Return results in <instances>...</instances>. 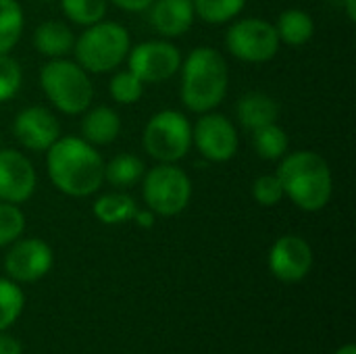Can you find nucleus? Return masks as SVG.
I'll list each match as a JSON object with an SVG mask.
<instances>
[{
    "label": "nucleus",
    "instance_id": "1",
    "mask_svg": "<svg viewBox=\"0 0 356 354\" xmlns=\"http://www.w3.org/2000/svg\"><path fill=\"white\" fill-rule=\"evenodd\" d=\"M48 175L52 184L69 196H90L104 179L102 156L79 138H58L48 148Z\"/></svg>",
    "mask_w": 356,
    "mask_h": 354
},
{
    "label": "nucleus",
    "instance_id": "12",
    "mask_svg": "<svg viewBox=\"0 0 356 354\" xmlns=\"http://www.w3.org/2000/svg\"><path fill=\"white\" fill-rule=\"evenodd\" d=\"M52 267V250L42 240L17 242L4 261L6 273L17 282H35L44 277Z\"/></svg>",
    "mask_w": 356,
    "mask_h": 354
},
{
    "label": "nucleus",
    "instance_id": "33",
    "mask_svg": "<svg viewBox=\"0 0 356 354\" xmlns=\"http://www.w3.org/2000/svg\"><path fill=\"white\" fill-rule=\"evenodd\" d=\"M134 219H136V223H138L140 227H152V223H154L152 211H136Z\"/></svg>",
    "mask_w": 356,
    "mask_h": 354
},
{
    "label": "nucleus",
    "instance_id": "3",
    "mask_svg": "<svg viewBox=\"0 0 356 354\" xmlns=\"http://www.w3.org/2000/svg\"><path fill=\"white\" fill-rule=\"evenodd\" d=\"M277 177L284 194L302 211H319L332 198V171L323 156L311 150H300L284 159Z\"/></svg>",
    "mask_w": 356,
    "mask_h": 354
},
{
    "label": "nucleus",
    "instance_id": "16",
    "mask_svg": "<svg viewBox=\"0 0 356 354\" xmlns=\"http://www.w3.org/2000/svg\"><path fill=\"white\" fill-rule=\"evenodd\" d=\"M277 115H280L277 102L265 92H248L238 102V117L242 125L250 131L275 123Z\"/></svg>",
    "mask_w": 356,
    "mask_h": 354
},
{
    "label": "nucleus",
    "instance_id": "10",
    "mask_svg": "<svg viewBox=\"0 0 356 354\" xmlns=\"http://www.w3.org/2000/svg\"><path fill=\"white\" fill-rule=\"evenodd\" d=\"M192 138L200 154L215 163L229 161L238 150L236 127L223 115H204L202 119H198Z\"/></svg>",
    "mask_w": 356,
    "mask_h": 354
},
{
    "label": "nucleus",
    "instance_id": "15",
    "mask_svg": "<svg viewBox=\"0 0 356 354\" xmlns=\"http://www.w3.org/2000/svg\"><path fill=\"white\" fill-rule=\"evenodd\" d=\"M150 6H152L150 8L152 27L167 38L186 33L194 23L192 0H156Z\"/></svg>",
    "mask_w": 356,
    "mask_h": 354
},
{
    "label": "nucleus",
    "instance_id": "32",
    "mask_svg": "<svg viewBox=\"0 0 356 354\" xmlns=\"http://www.w3.org/2000/svg\"><path fill=\"white\" fill-rule=\"evenodd\" d=\"M0 354H21V344L13 336L0 332Z\"/></svg>",
    "mask_w": 356,
    "mask_h": 354
},
{
    "label": "nucleus",
    "instance_id": "18",
    "mask_svg": "<svg viewBox=\"0 0 356 354\" xmlns=\"http://www.w3.org/2000/svg\"><path fill=\"white\" fill-rule=\"evenodd\" d=\"M35 48L46 56H65L73 48V33L60 21H46L33 33Z\"/></svg>",
    "mask_w": 356,
    "mask_h": 354
},
{
    "label": "nucleus",
    "instance_id": "25",
    "mask_svg": "<svg viewBox=\"0 0 356 354\" xmlns=\"http://www.w3.org/2000/svg\"><path fill=\"white\" fill-rule=\"evenodd\" d=\"M65 15L79 25H94L106 13V0H60Z\"/></svg>",
    "mask_w": 356,
    "mask_h": 354
},
{
    "label": "nucleus",
    "instance_id": "28",
    "mask_svg": "<svg viewBox=\"0 0 356 354\" xmlns=\"http://www.w3.org/2000/svg\"><path fill=\"white\" fill-rule=\"evenodd\" d=\"M25 227V217L23 213L10 204V202H0V246L15 242Z\"/></svg>",
    "mask_w": 356,
    "mask_h": 354
},
{
    "label": "nucleus",
    "instance_id": "5",
    "mask_svg": "<svg viewBox=\"0 0 356 354\" xmlns=\"http://www.w3.org/2000/svg\"><path fill=\"white\" fill-rule=\"evenodd\" d=\"M129 52V33L123 25L106 21L94 23L75 42L79 67L92 73H104L123 63Z\"/></svg>",
    "mask_w": 356,
    "mask_h": 354
},
{
    "label": "nucleus",
    "instance_id": "21",
    "mask_svg": "<svg viewBox=\"0 0 356 354\" xmlns=\"http://www.w3.org/2000/svg\"><path fill=\"white\" fill-rule=\"evenodd\" d=\"M144 175V163L134 154H119L104 167V177L115 188H129Z\"/></svg>",
    "mask_w": 356,
    "mask_h": 354
},
{
    "label": "nucleus",
    "instance_id": "6",
    "mask_svg": "<svg viewBox=\"0 0 356 354\" xmlns=\"http://www.w3.org/2000/svg\"><path fill=\"white\" fill-rule=\"evenodd\" d=\"M192 144V127L177 111L156 113L144 129V146L161 163H175L186 156Z\"/></svg>",
    "mask_w": 356,
    "mask_h": 354
},
{
    "label": "nucleus",
    "instance_id": "11",
    "mask_svg": "<svg viewBox=\"0 0 356 354\" xmlns=\"http://www.w3.org/2000/svg\"><path fill=\"white\" fill-rule=\"evenodd\" d=\"M313 267V250L307 240L298 236L280 238L269 252L271 273L286 284H296L307 277Z\"/></svg>",
    "mask_w": 356,
    "mask_h": 354
},
{
    "label": "nucleus",
    "instance_id": "29",
    "mask_svg": "<svg viewBox=\"0 0 356 354\" xmlns=\"http://www.w3.org/2000/svg\"><path fill=\"white\" fill-rule=\"evenodd\" d=\"M252 196L263 207H275L282 202V198L286 194H284V188H282V182L277 175H263L254 182Z\"/></svg>",
    "mask_w": 356,
    "mask_h": 354
},
{
    "label": "nucleus",
    "instance_id": "17",
    "mask_svg": "<svg viewBox=\"0 0 356 354\" xmlns=\"http://www.w3.org/2000/svg\"><path fill=\"white\" fill-rule=\"evenodd\" d=\"M81 131H83L86 140L92 144H111L121 131L119 115L113 108L96 106L83 117Z\"/></svg>",
    "mask_w": 356,
    "mask_h": 354
},
{
    "label": "nucleus",
    "instance_id": "13",
    "mask_svg": "<svg viewBox=\"0 0 356 354\" xmlns=\"http://www.w3.org/2000/svg\"><path fill=\"white\" fill-rule=\"evenodd\" d=\"M35 190V171L17 150H0V200L19 204Z\"/></svg>",
    "mask_w": 356,
    "mask_h": 354
},
{
    "label": "nucleus",
    "instance_id": "36",
    "mask_svg": "<svg viewBox=\"0 0 356 354\" xmlns=\"http://www.w3.org/2000/svg\"><path fill=\"white\" fill-rule=\"evenodd\" d=\"M44 2H54V0H44Z\"/></svg>",
    "mask_w": 356,
    "mask_h": 354
},
{
    "label": "nucleus",
    "instance_id": "4",
    "mask_svg": "<svg viewBox=\"0 0 356 354\" xmlns=\"http://www.w3.org/2000/svg\"><path fill=\"white\" fill-rule=\"evenodd\" d=\"M40 83L48 100L67 115L83 113L94 96L86 69L63 58H54L44 65L40 73Z\"/></svg>",
    "mask_w": 356,
    "mask_h": 354
},
{
    "label": "nucleus",
    "instance_id": "26",
    "mask_svg": "<svg viewBox=\"0 0 356 354\" xmlns=\"http://www.w3.org/2000/svg\"><path fill=\"white\" fill-rule=\"evenodd\" d=\"M23 303L19 286L8 280H0V332L17 321L23 311Z\"/></svg>",
    "mask_w": 356,
    "mask_h": 354
},
{
    "label": "nucleus",
    "instance_id": "20",
    "mask_svg": "<svg viewBox=\"0 0 356 354\" xmlns=\"http://www.w3.org/2000/svg\"><path fill=\"white\" fill-rule=\"evenodd\" d=\"M136 202L131 196L121 194V192H113V194H104L96 200L94 204V215L106 223V225H117V223H125L129 219H134L136 215Z\"/></svg>",
    "mask_w": 356,
    "mask_h": 354
},
{
    "label": "nucleus",
    "instance_id": "14",
    "mask_svg": "<svg viewBox=\"0 0 356 354\" xmlns=\"http://www.w3.org/2000/svg\"><path fill=\"white\" fill-rule=\"evenodd\" d=\"M15 136L29 150H48L60 136L58 121L48 108L29 106L15 119Z\"/></svg>",
    "mask_w": 356,
    "mask_h": 354
},
{
    "label": "nucleus",
    "instance_id": "2",
    "mask_svg": "<svg viewBox=\"0 0 356 354\" xmlns=\"http://www.w3.org/2000/svg\"><path fill=\"white\" fill-rule=\"evenodd\" d=\"M227 92V63L215 48L200 46L190 52L181 73V100L194 113L215 108Z\"/></svg>",
    "mask_w": 356,
    "mask_h": 354
},
{
    "label": "nucleus",
    "instance_id": "19",
    "mask_svg": "<svg viewBox=\"0 0 356 354\" xmlns=\"http://www.w3.org/2000/svg\"><path fill=\"white\" fill-rule=\"evenodd\" d=\"M275 31H277L282 42L290 44V46H300L313 38L315 23H313L309 13L298 10V8H290V10H284L280 15Z\"/></svg>",
    "mask_w": 356,
    "mask_h": 354
},
{
    "label": "nucleus",
    "instance_id": "23",
    "mask_svg": "<svg viewBox=\"0 0 356 354\" xmlns=\"http://www.w3.org/2000/svg\"><path fill=\"white\" fill-rule=\"evenodd\" d=\"M252 144H254L259 156H263L267 161H275V159H282L286 154V150H288V136H286V131L280 125L269 123L265 127L254 129Z\"/></svg>",
    "mask_w": 356,
    "mask_h": 354
},
{
    "label": "nucleus",
    "instance_id": "34",
    "mask_svg": "<svg viewBox=\"0 0 356 354\" xmlns=\"http://www.w3.org/2000/svg\"><path fill=\"white\" fill-rule=\"evenodd\" d=\"M344 4H346V10H348V17L355 21L356 19V0H344Z\"/></svg>",
    "mask_w": 356,
    "mask_h": 354
},
{
    "label": "nucleus",
    "instance_id": "9",
    "mask_svg": "<svg viewBox=\"0 0 356 354\" xmlns=\"http://www.w3.org/2000/svg\"><path fill=\"white\" fill-rule=\"evenodd\" d=\"M179 65V50L169 42H144L129 52V71L140 81H165Z\"/></svg>",
    "mask_w": 356,
    "mask_h": 354
},
{
    "label": "nucleus",
    "instance_id": "7",
    "mask_svg": "<svg viewBox=\"0 0 356 354\" xmlns=\"http://www.w3.org/2000/svg\"><path fill=\"white\" fill-rule=\"evenodd\" d=\"M190 196V177L169 163L154 167L144 179V200L148 209L156 215L171 217L181 213L188 207Z\"/></svg>",
    "mask_w": 356,
    "mask_h": 354
},
{
    "label": "nucleus",
    "instance_id": "35",
    "mask_svg": "<svg viewBox=\"0 0 356 354\" xmlns=\"http://www.w3.org/2000/svg\"><path fill=\"white\" fill-rule=\"evenodd\" d=\"M336 354H356V348L353 344H346L344 348H340V351H336Z\"/></svg>",
    "mask_w": 356,
    "mask_h": 354
},
{
    "label": "nucleus",
    "instance_id": "31",
    "mask_svg": "<svg viewBox=\"0 0 356 354\" xmlns=\"http://www.w3.org/2000/svg\"><path fill=\"white\" fill-rule=\"evenodd\" d=\"M111 2H115L119 8H123V10H131V13H138V10H144V8H148L154 0H111Z\"/></svg>",
    "mask_w": 356,
    "mask_h": 354
},
{
    "label": "nucleus",
    "instance_id": "30",
    "mask_svg": "<svg viewBox=\"0 0 356 354\" xmlns=\"http://www.w3.org/2000/svg\"><path fill=\"white\" fill-rule=\"evenodd\" d=\"M21 86V69L15 58L0 54V102L13 98Z\"/></svg>",
    "mask_w": 356,
    "mask_h": 354
},
{
    "label": "nucleus",
    "instance_id": "27",
    "mask_svg": "<svg viewBox=\"0 0 356 354\" xmlns=\"http://www.w3.org/2000/svg\"><path fill=\"white\" fill-rule=\"evenodd\" d=\"M142 83L144 81H140L131 71H121L111 79V94L117 102L131 104L142 96V92H144Z\"/></svg>",
    "mask_w": 356,
    "mask_h": 354
},
{
    "label": "nucleus",
    "instance_id": "22",
    "mask_svg": "<svg viewBox=\"0 0 356 354\" xmlns=\"http://www.w3.org/2000/svg\"><path fill=\"white\" fill-rule=\"evenodd\" d=\"M23 31V10L17 0H0V54H6Z\"/></svg>",
    "mask_w": 356,
    "mask_h": 354
},
{
    "label": "nucleus",
    "instance_id": "8",
    "mask_svg": "<svg viewBox=\"0 0 356 354\" xmlns=\"http://www.w3.org/2000/svg\"><path fill=\"white\" fill-rule=\"evenodd\" d=\"M227 48L246 63H265L277 54L280 35L275 27L263 19H242L229 27Z\"/></svg>",
    "mask_w": 356,
    "mask_h": 354
},
{
    "label": "nucleus",
    "instance_id": "24",
    "mask_svg": "<svg viewBox=\"0 0 356 354\" xmlns=\"http://www.w3.org/2000/svg\"><path fill=\"white\" fill-rule=\"evenodd\" d=\"M194 13H198L207 23H225L234 19L246 0H192Z\"/></svg>",
    "mask_w": 356,
    "mask_h": 354
}]
</instances>
